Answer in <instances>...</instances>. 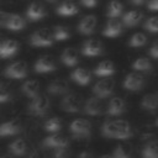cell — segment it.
Wrapping results in <instances>:
<instances>
[{
  "mask_svg": "<svg viewBox=\"0 0 158 158\" xmlns=\"http://www.w3.org/2000/svg\"><path fill=\"white\" fill-rule=\"evenodd\" d=\"M101 135L106 138L127 139L133 132L131 125L125 120H109L101 126Z\"/></svg>",
  "mask_w": 158,
  "mask_h": 158,
  "instance_id": "obj_1",
  "label": "cell"
},
{
  "mask_svg": "<svg viewBox=\"0 0 158 158\" xmlns=\"http://www.w3.org/2000/svg\"><path fill=\"white\" fill-rule=\"evenodd\" d=\"M69 131L74 139H88L91 136V125L85 118H77L72 121Z\"/></svg>",
  "mask_w": 158,
  "mask_h": 158,
  "instance_id": "obj_2",
  "label": "cell"
},
{
  "mask_svg": "<svg viewBox=\"0 0 158 158\" xmlns=\"http://www.w3.org/2000/svg\"><path fill=\"white\" fill-rule=\"evenodd\" d=\"M83 100L81 96L75 94V93H68L63 96V99L60 100V109L65 112H79L83 109Z\"/></svg>",
  "mask_w": 158,
  "mask_h": 158,
  "instance_id": "obj_3",
  "label": "cell"
},
{
  "mask_svg": "<svg viewBox=\"0 0 158 158\" xmlns=\"http://www.w3.org/2000/svg\"><path fill=\"white\" fill-rule=\"evenodd\" d=\"M53 33L47 28H40L30 36V44L33 47H49L53 43Z\"/></svg>",
  "mask_w": 158,
  "mask_h": 158,
  "instance_id": "obj_4",
  "label": "cell"
},
{
  "mask_svg": "<svg viewBox=\"0 0 158 158\" xmlns=\"http://www.w3.org/2000/svg\"><path fill=\"white\" fill-rule=\"evenodd\" d=\"M49 105H51V102L47 96L37 95L36 98L31 99V101L28 104V112L33 116H43L44 114H47Z\"/></svg>",
  "mask_w": 158,
  "mask_h": 158,
  "instance_id": "obj_5",
  "label": "cell"
},
{
  "mask_svg": "<svg viewBox=\"0 0 158 158\" xmlns=\"http://www.w3.org/2000/svg\"><path fill=\"white\" fill-rule=\"evenodd\" d=\"M114 86H115V81L109 77V78H104L101 80H99L94 88H93V94L94 96L99 98V99H107L112 95L114 91Z\"/></svg>",
  "mask_w": 158,
  "mask_h": 158,
  "instance_id": "obj_6",
  "label": "cell"
},
{
  "mask_svg": "<svg viewBox=\"0 0 158 158\" xmlns=\"http://www.w3.org/2000/svg\"><path fill=\"white\" fill-rule=\"evenodd\" d=\"M2 74L10 79H22L27 75V65L25 62H21V60L14 62L4 69Z\"/></svg>",
  "mask_w": 158,
  "mask_h": 158,
  "instance_id": "obj_7",
  "label": "cell"
},
{
  "mask_svg": "<svg viewBox=\"0 0 158 158\" xmlns=\"http://www.w3.org/2000/svg\"><path fill=\"white\" fill-rule=\"evenodd\" d=\"M144 85V78L138 72H132L126 75L122 86L128 91H138Z\"/></svg>",
  "mask_w": 158,
  "mask_h": 158,
  "instance_id": "obj_8",
  "label": "cell"
},
{
  "mask_svg": "<svg viewBox=\"0 0 158 158\" xmlns=\"http://www.w3.org/2000/svg\"><path fill=\"white\" fill-rule=\"evenodd\" d=\"M42 146L46 148H52V149H58V148H65L69 146V139L60 133H52L49 136H47L43 142Z\"/></svg>",
  "mask_w": 158,
  "mask_h": 158,
  "instance_id": "obj_9",
  "label": "cell"
},
{
  "mask_svg": "<svg viewBox=\"0 0 158 158\" xmlns=\"http://www.w3.org/2000/svg\"><path fill=\"white\" fill-rule=\"evenodd\" d=\"M83 111L84 114L89 115V116H99L104 112V101L102 99H99L96 96H91L89 98L84 106H83Z\"/></svg>",
  "mask_w": 158,
  "mask_h": 158,
  "instance_id": "obj_10",
  "label": "cell"
},
{
  "mask_svg": "<svg viewBox=\"0 0 158 158\" xmlns=\"http://www.w3.org/2000/svg\"><path fill=\"white\" fill-rule=\"evenodd\" d=\"M56 69H57L56 62H54V59L51 56H44V57L38 58L36 60L35 65H33V70L36 73H40V74L51 73V72H53Z\"/></svg>",
  "mask_w": 158,
  "mask_h": 158,
  "instance_id": "obj_11",
  "label": "cell"
},
{
  "mask_svg": "<svg viewBox=\"0 0 158 158\" xmlns=\"http://www.w3.org/2000/svg\"><path fill=\"white\" fill-rule=\"evenodd\" d=\"M104 48L99 40H88L81 47V53L86 57H96L102 54Z\"/></svg>",
  "mask_w": 158,
  "mask_h": 158,
  "instance_id": "obj_12",
  "label": "cell"
},
{
  "mask_svg": "<svg viewBox=\"0 0 158 158\" xmlns=\"http://www.w3.org/2000/svg\"><path fill=\"white\" fill-rule=\"evenodd\" d=\"M126 111V104L125 100L120 96H114L110 99L107 107H106V114L109 116H120Z\"/></svg>",
  "mask_w": 158,
  "mask_h": 158,
  "instance_id": "obj_13",
  "label": "cell"
},
{
  "mask_svg": "<svg viewBox=\"0 0 158 158\" xmlns=\"http://www.w3.org/2000/svg\"><path fill=\"white\" fill-rule=\"evenodd\" d=\"M22 130V126L19 120H9L0 125V137H10L19 135Z\"/></svg>",
  "mask_w": 158,
  "mask_h": 158,
  "instance_id": "obj_14",
  "label": "cell"
},
{
  "mask_svg": "<svg viewBox=\"0 0 158 158\" xmlns=\"http://www.w3.org/2000/svg\"><path fill=\"white\" fill-rule=\"evenodd\" d=\"M19 51V42L15 40H4L0 42V58L6 59L15 56Z\"/></svg>",
  "mask_w": 158,
  "mask_h": 158,
  "instance_id": "obj_15",
  "label": "cell"
},
{
  "mask_svg": "<svg viewBox=\"0 0 158 158\" xmlns=\"http://www.w3.org/2000/svg\"><path fill=\"white\" fill-rule=\"evenodd\" d=\"M46 15H47L46 9H44V6H43L42 4H40V2H32V4L27 7V10H26V17H27L30 21H32V22L42 20L43 17H46Z\"/></svg>",
  "mask_w": 158,
  "mask_h": 158,
  "instance_id": "obj_16",
  "label": "cell"
},
{
  "mask_svg": "<svg viewBox=\"0 0 158 158\" xmlns=\"http://www.w3.org/2000/svg\"><path fill=\"white\" fill-rule=\"evenodd\" d=\"M122 21L118 19H109L104 30H102V35L106 37H117L121 32H122Z\"/></svg>",
  "mask_w": 158,
  "mask_h": 158,
  "instance_id": "obj_17",
  "label": "cell"
},
{
  "mask_svg": "<svg viewBox=\"0 0 158 158\" xmlns=\"http://www.w3.org/2000/svg\"><path fill=\"white\" fill-rule=\"evenodd\" d=\"M96 27V17L94 15H88L80 20L78 23V32L80 35H91Z\"/></svg>",
  "mask_w": 158,
  "mask_h": 158,
  "instance_id": "obj_18",
  "label": "cell"
},
{
  "mask_svg": "<svg viewBox=\"0 0 158 158\" xmlns=\"http://www.w3.org/2000/svg\"><path fill=\"white\" fill-rule=\"evenodd\" d=\"M142 19H143V12L141 10H130L123 14L121 21L126 27H135L142 21Z\"/></svg>",
  "mask_w": 158,
  "mask_h": 158,
  "instance_id": "obj_19",
  "label": "cell"
},
{
  "mask_svg": "<svg viewBox=\"0 0 158 158\" xmlns=\"http://www.w3.org/2000/svg\"><path fill=\"white\" fill-rule=\"evenodd\" d=\"M47 91L52 95H65L69 93V84L64 79H56L48 85Z\"/></svg>",
  "mask_w": 158,
  "mask_h": 158,
  "instance_id": "obj_20",
  "label": "cell"
},
{
  "mask_svg": "<svg viewBox=\"0 0 158 158\" xmlns=\"http://www.w3.org/2000/svg\"><path fill=\"white\" fill-rule=\"evenodd\" d=\"M25 26H26L25 19L21 15H17V14H10L9 19L5 23V27L10 31H14V32H19V31L23 30Z\"/></svg>",
  "mask_w": 158,
  "mask_h": 158,
  "instance_id": "obj_21",
  "label": "cell"
},
{
  "mask_svg": "<svg viewBox=\"0 0 158 158\" xmlns=\"http://www.w3.org/2000/svg\"><path fill=\"white\" fill-rule=\"evenodd\" d=\"M28 146L23 138H16L9 144V152L14 157H23L27 153Z\"/></svg>",
  "mask_w": 158,
  "mask_h": 158,
  "instance_id": "obj_22",
  "label": "cell"
},
{
  "mask_svg": "<svg viewBox=\"0 0 158 158\" xmlns=\"http://www.w3.org/2000/svg\"><path fill=\"white\" fill-rule=\"evenodd\" d=\"M70 79L73 81H75L79 85H88L90 83L91 79V74L88 69L85 68H77L72 72L70 74Z\"/></svg>",
  "mask_w": 158,
  "mask_h": 158,
  "instance_id": "obj_23",
  "label": "cell"
},
{
  "mask_svg": "<svg viewBox=\"0 0 158 158\" xmlns=\"http://www.w3.org/2000/svg\"><path fill=\"white\" fill-rule=\"evenodd\" d=\"M21 91H22L23 95H26L30 99L36 98L37 95H40V83H38V80H35V79L26 80L21 85Z\"/></svg>",
  "mask_w": 158,
  "mask_h": 158,
  "instance_id": "obj_24",
  "label": "cell"
},
{
  "mask_svg": "<svg viewBox=\"0 0 158 158\" xmlns=\"http://www.w3.org/2000/svg\"><path fill=\"white\" fill-rule=\"evenodd\" d=\"M114 73H115V65L111 60H102L94 69V74L101 78H109Z\"/></svg>",
  "mask_w": 158,
  "mask_h": 158,
  "instance_id": "obj_25",
  "label": "cell"
},
{
  "mask_svg": "<svg viewBox=\"0 0 158 158\" xmlns=\"http://www.w3.org/2000/svg\"><path fill=\"white\" fill-rule=\"evenodd\" d=\"M60 60L63 64H65L67 67H74L78 64V52L77 49L69 47L65 48L60 56Z\"/></svg>",
  "mask_w": 158,
  "mask_h": 158,
  "instance_id": "obj_26",
  "label": "cell"
},
{
  "mask_svg": "<svg viewBox=\"0 0 158 158\" xmlns=\"http://www.w3.org/2000/svg\"><path fill=\"white\" fill-rule=\"evenodd\" d=\"M77 12H78V6L73 0H64L57 7V14L60 16H73Z\"/></svg>",
  "mask_w": 158,
  "mask_h": 158,
  "instance_id": "obj_27",
  "label": "cell"
},
{
  "mask_svg": "<svg viewBox=\"0 0 158 158\" xmlns=\"http://www.w3.org/2000/svg\"><path fill=\"white\" fill-rule=\"evenodd\" d=\"M141 106L143 110L148 112H156L158 110V99L156 94H147L143 96L141 101Z\"/></svg>",
  "mask_w": 158,
  "mask_h": 158,
  "instance_id": "obj_28",
  "label": "cell"
},
{
  "mask_svg": "<svg viewBox=\"0 0 158 158\" xmlns=\"http://www.w3.org/2000/svg\"><path fill=\"white\" fill-rule=\"evenodd\" d=\"M123 12V5L118 0H111L107 6V17L109 19H118Z\"/></svg>",
  "mask_w": 158,
  "mask_h": 158,
  "instance_id": "obj_29",
  "label": "cell"
},
{
  "mask_svg": "<svg viewBox=\"0 0 158 158\" xmlns=\"http://www.w3.org/2000/svg\"><path fill=\"white\" fill-rule=\"evenodd\" d=\"M142 158H158V141L147 142L141 152Z\"/></svg>",
  "mask_w": 158,
  "mask_h": 158,
  "instance_id": "obj_30",
  "label": "cell"
},
{
  "mask_svg": "<svg viewBox=\"0 0 158 158\" xmlns=\"http://www.w3.org/2000/svg\"><path fill=\"white\" fill-rule=\"evenodd\" d=\"M132 69L136 72H143V73H149L153 69V65L151 60L146 57H139L132 63Z\"/></svg>",
  "mask_w": 158,
  "mask_h": 158,
  "instance_id": "obj_31",
  "label": "cell"
},
{
  "mask_svg": "<svg viewBox=\"0 0 158 158\" xmlns=\"http://www.w3.org/2000/svg\"><path fill=\"white\" fill-rule=\"evenodd\" d=\"M60 128H62V121L59 117H51L43 125V130L49 133H57Z\"/></svg>",
  "mask_w": 158,
  "mask_h": 158,
  "instance_id": "obj_32",
  "label": "cell"
},
{
  "mask_svg": "<svg viewBox=\"0 0 158 158\" xmlns=\"http://www.w3.org/2000/svg\"><path fill=\"white\" fill-rule=\"evenodd\" d=\"M111 156L112 158H131V148L127 144H118Z\"/></svg>",
  "mask_w": 158,
  "mask_h": 158,
  "instance_id": "obj_33",
  "label": "cell"
},
{
  "mask_svg": "<svg viewBox=\"0 0 158 158\" xmlns=\"http://www.w3.org/2000/svg\"><path fill=\"white\" fill-rule=\"evenodd\" d=\"M70 37V33L64 26H56L53 28V38L56 41H67Z\"/></svg>",
  "mask_w": 158,
  "mask_h": 158,
  "instance_id": "obj_34",
  "label": "cell"
},
{
  "mask_svg": "<svg viewBox=\"0 0 158 158\" xmlns=\"http://www.w3.org/2000/svg\"><path fill=\"white\" fill-rule=\"evenodd\" d=\"M146 43H147V37H146V35H143L141 32L135 33L128 41V46L130 47H142Z\"/></svg>",
  "mask_w": 158,
  "mask_h": 158,
  "instance_id": "obj_35",
  "label": "cell"
},
{
  "mask_svg": "<svg viewBox=\"0 0 158 158\" xmlns=\"http://www.w3.org/2000/svg\"><path fill=\"white\" fill-rule=\"evenodd\" d=\"M144 28L151 33H158V16H153L146 20Z\"/></svg>",
  "mask_w": 158,
  "mask_h": 158,
  "instance_id": "obj_36",
  "label": "cell"
},
{
  "mask_svg": "<svg viewBox=\"0 0 158 158\" xmlns=\"http://www.w3.org/2000/svg\"><path fill=\"white\" fill-rule=\"evenodd\" d=\"M10 100H11V90L9 89L7 85L0 83V104L7 102Z\"/></svg>",
  "mask_w": 158,
  "mask_h": 158,
  "instance_id": "obj_37",
  "label": "cell"
},
{
  "mask_svg": "<svg viewBox=\"0 0 158 158\" xmlns=\"http://www.w3.org/2000/svg\"><path fill=\"white\" fill-rule=\"evenodd\" d=\"M52 158H70L69 148L65 147V148L54 149V152H53V154H52Z\"/></svg>",
  "mask_w": 158,
  "mask_h": 158,
  "instance_id": "obj_38",
  "label": "cell"
},
{
  "mask_svg": "<svg viewBox=\"0 0 158 158\" xmlns=\"http://www.w3.org/2000/svg\"><path fill=\"white\" fill-rule=\"evenodd\" d=\"M149 56L154 59H158V41H156L149 48Z\"/></svg>",
  "mask_w": 158,
  "mask_h": 158,
  "instance_id": "obj_39",
  "label": "cell"
},
{
  "mask_svg": "<svg viewBox=\"0 0 158 158\" xmlns=\"http://www.w3.org/2000/svg\"><path fill=\"white\" fill-rule=\"evenodd\" d=\"M80 4L85 7L91 9V7H95L98 5V0H80Z\"/></svg>",
  "mask_w": 158,
  "mask_h": 158,
  "instance_id": "obj_40",
  "label": "cell"
},
{
  "mask_svg": "<svg viewBox=\"0 0 158 158\" xmlns=\"http://www.w3.org/2000/svg\"><path fill=\"white\" fill-rule=\"evenodd\" d=\"M147 7L151 11H158V0H148Z\"/></svg>",
  "mask_w": 158,
  "mask_h": 158,
  "instance_id": "obj_41",
  "label": "cell"
},
{
  "mask_svg": "<svg viewBox=\"0 0 158 158\" xmlns=\"http://www.w3.org/2000/svg\"><path fill=\"white\" fill-rule=\"evenodd\" d=\"M9 15H10V14H7V12L0 10V27H1V26L5 27V23H6L7 19H9Z\"/></svg>",
  "mask_w": 158,
  "mask_h": 158,
  "instance_id": "obj_42",
  "label": "cell"
},
{
  "mask_svg": "<svg viewBox=\"0 0 158 158\" xmlns=\"http://www.w3.org/2000/svg\"><path fill=\"white\" fill-rule=\"evenodd\" d=\"M28 158H44V156H43L41 152L36 151V152H32V153L28 156Z\"/></svg>",
  "mask_w": 158,
  "mask_h": 158,
  "instance_id": "obj_43",
  "label": "cell"
},
{
  "mask_svg": "<svg viewBox=\"0 0 158 158\" xmlns=\"http://www.w3.org/2000/svg\"><path fill=\"white\" fill-rule=\"evenodd\" d=\"M78 158H94V157H93V154L90 152H81L78 156Z\"/></svg>",
  "mask_w": 158,
  "mask_h": 158,
  "instance_id": "obj_44",
  "label": "cell"
},
{
  "mask_svg": "<svg viewBox=\"0 0 158 158\" xmlns=\"http://www.w3.org/2000/svg\"><path fill=\"white\" fill-rule=\"evenodd\" d=\"M131 4H133V5H142V4H144L146 2V0H128Z\"/></svg>",
  "mask_w": 158,
  "mask_h": 158,
  "instance_id": "obj_45",
  "label": "cell"
},
{
  "mask_svg": "<svg viewBox=\"0 0 158 158\" xmlns=\"http://www.w3.org/2000/svg\"><path fill=\"white\" fill-rule=\"evenodd\" d=\"M100 158H112V156H109V154H105V156H101Z\"/></svg>",
  "mask_w": 158,
  "mask_h": 158,
  "instance_id": "obj_46",
  "label": "cell"
},
{
  "mask_svg": "<svg viewBox=\"0 0 158 158\" xmlns=\"http://www.w3.org/2000/svg\"><path fill=\"white\" fill-rule=\"evenodd\" d=\"M0 158H10V157H9V156H1Z\"/></svg>",
  "mask_w": 158,
  "mask_h": 158,
  "instance_id": "obj_47",
  "label": "cell"
},
{
  "mask_svg": "<svg viewBox=\"0 0 158 158\" xmlns=\"http://www.w3.org/2000/svg\"><path fill=\"white\" fill-rule=\"evenodd\" d=\"M47 1H49V2H56L57 0H47Z\"/></svg>",
  "mask_w": 158,
  "mask_h": 158,
  "instance_id": "obj_48",
  "label": "cell"
},
{
  "mask_svg": "<svg viewBox=\"0 0 158 158\" xmlns=\"http://www.w3.org/2000/svg\"><path fill=\"white\" fill-rule=\"evenodd\" d=\"M156 126H158V118L156 120Z\"/></svg>",
  "mask_w": 158,
  "mask_h": 158,
  "instance_id": "obj_49",
  "label": "cell"
},
{
  "mask_svg": "<svg viewBox=\"0 0 158 158\" xmlns=\"http://www.w3.org/2000/svg\"><path fill=\"white\" fill-rule=\"evenodd\" d=\"M156 96H157V99H158V91H157V93H156Z\"/></svg>",
  "mask_w": 158,
  "mask_h": 158,
  "instance_id": "obj_50",
  "label": "cell"
}]
</instances>
